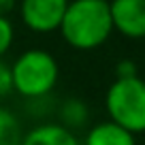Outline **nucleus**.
<instances>
[{
  "instance_id": "f8f14e48",
  "label": "nucleus",
  "mask_w": 145,
  "mask_h": 145,
  "mask_svg": "<svg viewBox=\"0 0 145 145\" xmlns=\"http://www.w3.org/2000/svg\"><path fill=\"white\" fill-rule=\"evenodd\" d=\"M17 2H19V0H0V15L9 17L11 11L17 9Z\"/></svg>"
},
{
  "instance_id": "39448f33",
  "label": "nucleus",
  "mask_w": 145,
  "mask_h": 145,
  "mask_svg": "<svg viewBox=\"0 0 145 145\" xmlns=\"http://www.w3.org/2000/svg\"><path fill=\"white\" fill-rule=\"evenodd\" d=\"M113 32L126 39H145V0H109Z\"/></svg>"
},
{
  "instance_id": "9d476101",
  "label": "nucleus",
  "mask_w": 145,
  "mask_h": 145,
  "mask_svg": "<svg viewBox=\"0 0 145 145\" xmlns=\"http://www.w3.org/2000/svg\"><path fill=\"white\" fill-rule=\"evenodd\" d=\"M13 41H15L13 22H11V17L0 15V58H5V56H7V51L13 47Z\"/></svg>"
},
{
  "instance_id": "7ed1b4c3",
  "label": "nucleus",
  "mask_w": 145,
  "mask_h": 145,
  "mask_svg": "<svg viewBox=\"0 0 145 145\" xmlns=\"http://www.w3.org/2000/svg\"><path fill=\"white\" fill-rule=\"evenodd\" d=\"M105 109L109 120L128 132H145V81L139 75L115 77L105 94Z\"/></svg>"
},
{
  "instance_id": "1a4fd4ad",
  "label": "nucleus",
  "mask_w": 145,
  "mask_h": 145,
  "mask_svg": "<svg viewBox=\"0 0 145 145\" xmlns=\"http://www.w3.org/2000/svg\"><path fill=\"white\" fill-rule=\"evenodd\" d=\"M88 120V109L86 105L81 103V100L77 98H71L66 100V103L62 105V109H60V122L64 128H68V130L75 132V128L77 126H83Z\"/></svg>"
},
{
  "instance_id": "9b49d317",
  "label": "nucleus",
  "mask_w": 145,
  "mask_h": 145,
  "mask_svg": "<svg viewBox=\"0 0 145 145\" xmlns=\"http://www.w3.org/2000/svg\"><path fill=\"white\" fill-rule=\"evenodd\" d=\"M13 92V79H11V64L5 62V58H0V100H5L7 96Z\"/></svg>"
},
{
  "instance_id": "f257e3e1",
  "label": "nucleus",
  "mask_w": 145,
  "mask_h": 145,
  "mask_svg": "<svg viewBox=\"0 0 145 145\" xmlns=\"http://www.w3.org/2000/svg\"><path fill=\"white\" fill-rule=\"evenodd\" d=\"M58 32L77 51L98 49L113 34L109 0H68Z\"/></svg>"
},
{
  "instance_id": "f03ea898",
  "label": "nucleus",
  "mask_w": 145,
  "mask_h": 145,
  "mask_svg": "<svg viewBox=\"0 0 145 145\" xmlns=\"http://www.w3.org/2000/svg\"><path fill=\"white\" fill-rule=\"evenodd\" d=\"M13 92L24 98H45L60 79V66L54 54L45 49H26L11 62Z\"/></svg>"
},
{
  "instance_id": "6e6552de",
  "label": "nucleus",
  "mask_w": 145,
  "mask_h": 145,
  "mask_svg": "<svg viewBox=\"0 0 145 145\" xmlns=\"http://www.w3.org/2000/svg\"><path fill=\"white\" fill-rule=\"evenodd\" d=\"M24 128L13 111L0 105V145H22Z\"/></svg>"
},
{
  "instance_id": "423d86ee",
  "label": "nucleus",
  "mask_w": 145,
  "mask_h": 145,
  "mask_svg": "<svg viewBox=\"0 0 145 145\" xmlns=\"http://www.w3.org/2000/svg\"><path fill=\"white\" fill-rule=\"evenodd\" d=\"M22 145H81L77 135L58 122H47L24 132Z\"/></svg>"
},
{
  "instance_id": "0eeeda50",
  "label": "nucleus",
  "mask_w": 145,
  "mask_h": 145,
  "mask_svg": "<svg viewBox=\"0 0 145 145\" xmlns=\"http://www.w3.org/2000/svg\"><path fill=\"white\" fill-rule=\"evenodd\" d=\"M137 135L128 132L126 128L118 126L115 122L107 120L86 132V139L81 145H137Z\"/></svg>"
},
{
  "instance_id": "20e7f679",
  "label": "nucleus",
  "mask_w": 145,
  "mask_h": 145,
  "mask_svg": "<svg viewBox=\"0 0 145 145\" xmlns=\"http://www.w3.org/2000/svg\"><path fill=\"white\" fill-rule=\"evenodd\" d=\"M68 0H19L17 13L22 24L36 34H51L60 28Z\"/></svg>"
}]
</instances>
